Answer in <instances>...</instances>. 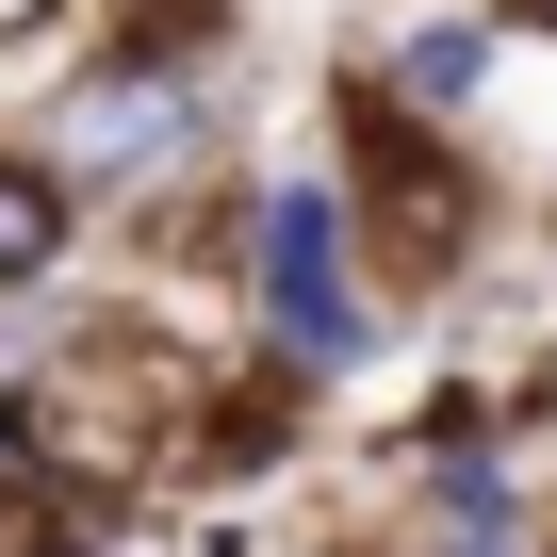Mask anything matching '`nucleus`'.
<instances>
[{"label":"nucleus","instance_id":"f03ea898","mask_svg":"<svg viewBox=\"0 0 557 557\" xmlns=\"http://www.w3.org/2000/svg\"><path fill=\"white\" fill-rule=\"evenodd\" d=\"M66 213H83V181H66V164H0V296L66 262Z\"/></svg>","mask_w":557,"mask_h":557},{"label":"nucleus","instance_id":"7ed1b4c3","mask_svg":"<svg viewBox=\"0 0 557 557\" xmlns=\"http://www.w3.org/2000/svg\"><path fill=\"white\" fill-rule=\"evenodd\" d=\"M475 66H492V34H410L377 99H410V115H459V99H475Z\"/></svg>","mask_w":557,"mask_h":557},{"label":"nucleus","instance_id":"f257e3e1","mask_svg":"<svg viewBox=\"0 0 557 557\" xmlns=\"http://www.w3.org/2000/svg\"><path fill=\"white\" fill-rule=\"evenodd\" d=\"M262 312H278V345H296L312 377L361 345V296H345V197H329V181H278V197H262Z\"/></svg>","mask_w":557,"mask_h":557},{"label":"nucleus","instance_id":"20e7f679","mask_svg":"<svg viewBox=\"0 0 557 557\" xmlns=\"http://www.w3.org/2000/svg\"><path fill=\"white\" fill-rule=\"evenodd\" d=\"M508 17H557V0H508Z\"/></svg>","mask_w":557,"mask_h":557}]
</instances>
